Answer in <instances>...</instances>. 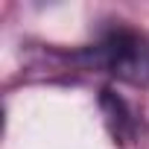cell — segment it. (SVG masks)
Masks as SVG:
<instances>
[{
	"label": "cell",
	"instance_id": "1",
	"mask_svg": "<svg viewBox=\"0 0 149 149\" xmlns=\"http://www.w3.org/2000/svg\"><path fill=\"white\" fill-rule=\"evenodd\" d=\"M70 70L82 73H105L117 82H129L137 88L149 85V38L123 21H111L97 32V38L67 53Z\"/></svg>",
	"mask_w": 149,
	"mask_h": 149
},
{
	"label": "cell",
	"instance_id": "2",
	"mask_svg": "<svg viewBox=\"0 0 149 149\" xmlns=\"http://www.w3.org/2000/svg\"><path fill=\"white\" fill-rule=\"evenodd\" d=\"M100 108H102V114H105V126H108L114 143H134V140H137L140 120H137L134 108H132L120 94H114L111 88H102V91H100Z\"/></svg>",
	"mask_w": 149,
	"mask_h": 149
}]
</instances>
